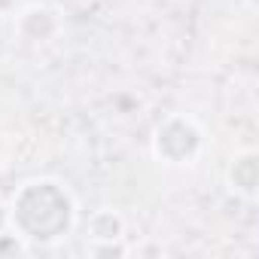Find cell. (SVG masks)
Segmentation results:
<instances>
[{
    "mask_svg": "<svg viewBox=\"0 0 259 259\" xmlns=\"http://www.w3.org/2000/svg\"><path fill=\"white\" fill-rule=\"evenodd\" d=\"M10 232L31 244H55L70 235L76 223V201L61 180L31 177L7 201Z\"/></svg>",
    "mask_w": 259,
    "mask_h": 259,
    "instance_id": "obj_1",
    "label": "cell"
},
{
    "mask_svg": "<svg viewBox=\"0 0 259 259\" xmlns=\"http://www.w3.org/2000/svg\"><path fill=\"white\" fill-rule=\"evenodd\" d=\"M150 150L153 159L162 162L165 168L192 165L204 150V128L189 113H171L153 128Z\"/></svg>",
    "mask_w": 259,
    "mask_h": 259,
    "instance_id": "obj_2",
    "label": "cell"
},
{
    "mask_svg": "<svg viewBox=\"0 0 259 259\" xmlns=\"http://www.w3.org/2000/svg\"><path fill=\"white\" fill-rule=\"evenodd\" d=\"M128 244H125V220L122 213L101 207L89 217L85 223V256L92 259H113V256H125Z\"/></svg>",
    "mask_w": 259,
    "mask_h": 259,
    "instance_id": "obj_3",
    "label": "cell"
},
{
    "mask_svg": "<svg viewBox=\"0 0 259 259\" xmlns=\"http://www.w3.org/2000/svg\"><path fill=\"white\" fill-rule=\"evenodd\" d=\"M64 22H61V13L49 4H28L16 13L13 19V31L22 43L28 46H46L52 43L58 34H61Z\"/></svg>",
    "mask_w": 259,
    "mask_h": 259,
    "instance_id": "obj_4",
    "label": "cell"
},
{
    "mask_svg": "<svg viewBox=\"0 0 259 259\" xmlns=\"http://www.w3.org/2000/svg\"><path fill=\"white\" fill-rule=\"evenodd\" d=\"M226 186L235 198L256 201L259 195V153L256 150H241L232 156L226 168Z\"/></svg>",
    "mask_w": 259,
    "mask_h": 259,
    "instance_id": "obj_5",
    "label": "cell"
},
{
    "mask_svg": "<svg viewBox=\"0 0 259 259\" xmlns=\"http://www.w3.org/2000/svg\"><path fill=\"white\" fill-rule=\"evenodd\" d=\"M10 229V210H7V201L0 198V235Z\"/></svg>",
    "mask_w": 259,
    "mask_h": 259,
    "instance_id": "obj_6",
    "label": "cell"
},
{
    "mask_svg": "<svg viewBox=\"0 0 259 259\" xmlns=\"http://www.w3.org/2000/svg\"><path fill=\"white\" fill-rule=\"evenodd\" d=\"M247 10H250V13L256 10V0H247Z\"/></svg>",
    "mask_w": 259,
    "mask_h": 259,
    "instance_id": "obj_7",
    "label": "cell"
}]
</instances>
